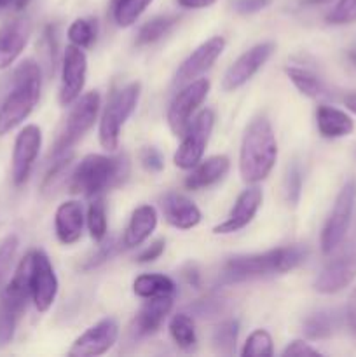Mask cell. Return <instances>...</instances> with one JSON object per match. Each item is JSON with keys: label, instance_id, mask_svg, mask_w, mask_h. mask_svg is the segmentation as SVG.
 Masks as SVG:
<instances>
[{"label": "cell", "instance_id": "obj_1", "mask_svg": "<svg viewBox=\"0 0 356 357\" xmlns=\"http://www.w3.org/2000/svg\"><path fill=\"white\" fill-rule=\"evenodd\" d=\"M307 250L304 246H286L257 255H237L227 260L222 268V282H244L265 275L283 274L293 271L306 261Z\"/></svg>", "mask_w": 356, "mask_h": 357}, {"label": "cell", "instance_id": "obj_2", "mask_svg": "<svg viewBox=\"0 0 356 357\" xmlns=\"http://www.w3.org/2000/svg\"><path fill=\"white\" fill-rule=\"evenodd\" d=\"M278 159V142L271 122L258 117L248 126L239 152V174L246 183H258L271 174Z\"/></svg>", "mask_w": 356, "mask_h": 357}, {"label": "cell", "instance_id": "obj_3", "mask_svg": "<svg viewBox=\"0 0 356 357\" xmlns=\"http://www.w3.org/2000/svg\"><path fill=\"white\" fill-rule=\"evenodd\" d=\"M42 73L34 59H24L16 68L13 87L0 107V136L7 135L34 112L40 98Z\"/></svg>", "mask_w": 356, "mask_h": 357}, {"label": "cell", "instance_id": "obj_4", "mask_svg": "<svg viewBox=\"0 0 356 357\" xmlns=\"http://www.w3.org/2000/svg\"><path fill=\"white\" fill-rule=\"evenodd\" d=\"M129 157H107L91 153L86 155L75 167L70 178V192L94 197L101 192L114 188L126 181L129 174Z\"/></svg>", "mask_w": 356, "mask_h": 357}, {"label": "cell", "instance_id": "obj_5", "mask_svg": "<svg viewBox=\"0 0 356 357\" xmlns=\"http://www.w3.org/2000/svg\"><path fill=\"white\" fill-rule=\"evenodd\" d=\"M31 261H34V253L30 251L20 261L16 274L13 275L0 296V345L2 347L14 338L21 314L27 309L28 300L31 298Z\"/></svg>", "mask_w": 356, "mask_h": 357}, {"label": "cell", "instance_id": "obj_6", "mask_svg": "<svg viewBox=\"0 0 356 357\" xmlns=\"http://www.w3.org/2000/svg\"><path fill=\"white\" fill-rule=\"evenodd\" d=\"M140 89H142L140 82H131L126 87H122L121 91H117L112 96V100L108 101L107 108H105L103 115H101L100 131H98L100 143L105 150L114 152L119 146L121 129L129 119V115L133 114V110L136 108Z\"/></svg>", "mask_w": 356, "mask_h": 357}, {"label": "cell", "instance_id": "obj_7", "mask_svg": "<svg viewBox=\"0 0 356 357\" xmlns=\"http://www.w3.org/2000/svg\"><path fill=\"white\" fill-rule=\"evenodd\" d=\"M98 110H100V94L96 91H91V93L84 94L82 98H77V103L73 105L72 112L66 119L65 128H63L61 135L58 136L51 150L52 159L72 150V146L93 128L98 117Z\"/></svg>", "mask_w": 356, "mask_h": 357}, {"label": "cell", "instance_id": "obj_8", "mask_svg": "<svg viewBox=\"0 0 356 357\" xmlns=\"http://www.w3.org/2000/svg\"><path fill=\"white\" fill-rule=\"evenodd\" d=\"M213 124H215V114L208 108L195 115L194 121H191V124L185 129L184 139L175 153V166L180 169H192L201 162L209 135L213 131Z\"/></svg>", "mask_w": 356, "mask_h": 357}, {"label": "cell", "instance_id": "obj_9", "mask_svg": "<svg viewBox=\"0 0 356 357\" xmlns=\"http://www.w3.org/2000/svg\"><path fill=\"white\" fill-rule=\"evenodd\" d=\"M355 199H356V183L355 181H348L339 192L337 199H335L334 209H332L330 216H328L327 223L321 232V251L325 255L332 253L341 246L344 241L346 234H348L349 223H351L353 209H355Z\"/></svg>", "mask_w": 356, "mask_h": 357}, {"label": "cell", "instance_id": "obj_10", "mask_svg": "<svg viewBox=\"0 0 356 357\" xmlns=\"http://www.w3.org/2000/svg\"><path fill=\"white\" fill-rule=\"evenodd\" d=\"M209 93V80L195 79L173 98L168 108V124L175 136H184L185 129L191 124V117L195 108L206 100Z\"/></svg>", "mask_w": 356, "mask_h": 357}, {"label": "cell", "instance_id": "obj_11", "mask_svg": "<svg viewBox=\"0 0 356 357\" xmlns=\"http://www.w3.org/2000/svg\"><path fill=\"white\" fill-rule=\"evenodd\" d=\"M356 279V244H349L337 257L325 265L318 279L314 281V289L323 295H334L348 288Z\"/></svg>", "mask_w": 356, "mask_h": 357}, {"label": "cell", "instance_id": "obj_12", "mask_svg": "<svg viewBox=\"0 0 356 357\" xmlns=\"http://www.w3.org/2000/svg\"><path fill=\"white\" fill-rule=\"evenodd\" d=\"M274 49V42H262V44L253 45V47L248 49L246 52H243V54L229 66V70H227L225 75H223L222 89L234 91L239 89L241 86H244V84H246L248 80L267 63V59L271 58Z\"/></svg>", "mask_w": 356, "mask_h": 357}, {"label": "cell", "instance_id": "obj_13", "mask_svg": "<svg viewBox=\"0 0 356 357\" xmlns=\"http://www.w3.org/2000/svg\"><path fill=\"white\" fill-rule=\"evenodd\" d=\"M34 253V261H31V300L38 312H47L54 303L56 295H58V278L54 274L51 261L47 255L42 251H31Z\"/></svg>", "mask_w": 356, "mask_h": 357}, {"label": "cell", "instance_id": "obj_14", "mask_svg": "<svg viewBox=\"0 0 356 357\" xmlns=\"http://www.w3.org/2000/svg\"><path fill=\"white\" fill-rule=\"evenodd\" d=\"M42 146V131L38 126H24L16 136L13 150V181L14 185H23L28 180L37 160L38 152Z\"/></svg>", "mask_w": 356, "mask_h": 357}, {"label": "cell", "instance_id": "obj_15", "mask_svg": "<svg viewBox=\"0 0 356 357\" xmlns=\"http://www.w3.org/2000/svg\"><path fill=\"white\" fill-rule=\"evenodd\" d=\"M87 58L82 47L68 45L63 54L61 86H59V103L72 105L80 96L86 84Z\"/></svg>", "mask_w": 356, "mask_h": 357}, {"label": "cell", "instance_id": "obj_16", "mask_svg": "<svg viewBox=\"0 0 356 357\" xmlns=\"http://www.w3.org/2000/svg\"><path fill=\"white\" fill-rule=\"evenodd\" d=\"M119 337V326L114 319L107 317L84 331L75 342L68 354L73 357L101 356L110 351Z\"/></svg>", "mask_w": 356, "mask_h": 357}, {"label": "cell", "instance_id": "obj_17", "mask_svg": "<svg viewBox=\"0 0 356 357\" xmlns=\"http://www.w3.org/2000/svg\"><path fill=\"white\" fill-rule=\"evenodd\" d=\"M225 49V38L223 37H212L206 42H202L187 59L180 65L177 72V84H187L191 80L198 79L201 73L212 68L213 63L222 56Z\"/></svg>", "mask_w": 356, "mask_h": 357}, {"label": "cell", "instance_id": "obj_18", "mask_svg": "<svg viewBox=\"0 0 356 357\" xmlns=\"http://www.w3.org/2000/svg\"><path fill=\"white\" fill-rule=\"evenodd\" d=\"M262 199H264V195H262V190L258 187H251L241 192L230 215L227 216L225 222L216 225L213 232L225 236V234H234L237 230L244 229L246 225H250L251 220L257 215L258 208H260Z\"/></svg>", "mask_w": 356, "mask_h": 357}, {"label": "cell", "instance_id": "obj_19", "mask_svg": "<svg viewBox=\"0 0 356 357\" xmlns=\"http://www.w3.org/2000/svg\"><path fill=\"white\" fill-rule=\"evenodd\" d=\"M31 24L27 17H17L0 28V70L9 68L27 47Z\"/></svg>", "mask_w": 356, "mask_h": 357}, {"label": "cell", "instance_id": "obj_20", "mask_svg": "<svg viewBox=\"0 0 356 357\" xmlns=\"http://www.w3.org/2000/svg\"><path fill=\"white\" fill-rule=\"evenodd\" d=\"M163 213L166 222L173 225L175 229L180 230L194 229L201 222V211H199L198 206L188 197L181 194H175V192L164 195Z\"/></svg>", "mask_w": 356, "mask_h": 357}, {"label": "cell", "instance_id": "obj_21", "mask_svg": "<svg viewBox=\"0 0 356 357\" xmlns=\"http://www.w3.org/2000/svg\"><path fill=\"white\" fill-rule=\"evenodd\" d=\"M54 229L59 243L73 244L80 239L84 229V211L79 201H66L56 209Z\"/></svg>", "mask_w": 356, "mask_h": 357}, {"label": "cell", "instance_id": "obj_22", "mask_svg": "<svg viewBox=\"0 0 356 357\" xmlns=\"http://www.w3.org/2000/svg\"><path fill=\"white\" fill-rule=\"evenodd\" d=\"M173 307V296H156L147 298V302L140 307L135 317V331L140 337L154 335L161 328L163 321L170 314Z\"/></svg>", "mask_w": 356, "mask_h": 357}, {"label": "cell", "instance_id": "obj_23", "mask_svg": "<svg viewBox=\"0 0 356 357\" xmlns=\"http://www.w3.org/2000/svg\"><path fill=\"white\" fill-rule=\"evenodd\" d=\"M229 166L230 162L225 155H213L201 160L198 166L192 167V173L185 178V187L188 190H202L206 187H212L229 173Z\"/></svg>", "mask_w": 356, "mask_h": 357}, {"label": "cell", "instance_id": "obj_24", "mask_svg": "<svg viewBox=\"0 0 356 357\" xmlns=\"http://www.w3.org/2000/svg\"><path fill=\"white\" fill-rule=\"evenodd\" d=\"M157 227V211L152 206L145 204L140 206L133 211L131 220L128 223V229L124 232V239H122V244H124L128 250L131 248L140 246L142 243H145L150 237V234L156 230Z\"/></svg>", "mask_w": 356, "mask_h": 357}, {"label": "cell", "instance_id": "obj_25", "mask_svg": "<svg viewBox=\"0 0 356 357\" xmlns=\"http://www.w3.org/2000/svg\"><path fill=\"white\" fill-rule=\"evenodd\" d=\"M316 126L318 131L323 138H344V136L351 135L355 124H353V119L349 117L346 112L339 110V108L327 107V105H321L316 110Z\"/></svg>", "mask_w": 356, "mask_h": 357}, {"label": "cell", "instance_id": "obj_26", "mask_svg": "<svg viewBox=\"0 0 356 357\" xmlns=\"http://www.w3.org/2000/svg\"><path fill=\"white\" fill-rule=\"evenodd\" d=\"M133 291L140 298H156V296H173L177 291L173 279L164 274H143L133 282Z\"/></svg>", "mask_w": 356, "mask_h": 357}, {"label": "cell", "instance_id": "obj_27", "mask_svg": "<svg viewBox=\"0 0 356 357\" xmlns=\"http://www.w3.org/2000/svg\"><path fill=\"white\" fill-rule=\"evenodd\" d=\"M339 326V314L332 312V310H320V312L313 314L304 323V333L311 340H321L327 338L337 330Z\"/></svg>", "mask_w": 356, "mask_h": 357}, {"label": "cell", "instance_id": "obj_28", "mask_svg": "<svg viewBox=\"0 0 356 357\" xmlns=\"http://www.w3.org/2000/svg\"><path fill=\"white\" fill-rule=\"evenodd\" d=\"M154 0H112V13L121 28L131 26Z\"/></svg>", "mask_w": 356, "mask_h": 357}, {"label": "cell", "instance_id": "obj_29", "mask_svg": "<svg viewBox=\"0 0 356 357\" xmlns=\"http://www.w3.org/2000/svg\"><path fill=\"white\" fill-rule=\"evenodd\" d=\"M286 75H288L290 82L297 87L302 94L309 98H321L325 96V86L321 84V80L318 79L314 73H311L309 70L299 68V66H288L285 70Z\"/></svg>", "mask_w": 356, "mask_h": 357}, {"label": "cell", "instance_id": "obj_30", "mask_svg": "<svg viewBox=\"0 0 356 357\" xmlns=\"http://www.w3.org/2000/svg\"><path fill=\"white\" fill-rule=\"evenodd\" d=\"M170 335L173 338L175 344L180 349H192L198 342L195 337V328L194 321L187 316V314H177L171 317L170 321Z\"/></svg>", "mask_w": 356, "mask_h": 357}, {"label": "cell", "instance_id": "obj_31", "mask_svg": "<svg viewBox=\"0 0 356 357\" xmlns=\"http://www.w3.org/2000/svg\"><path fill=\"white\" fill-rule=\"evenodd\" d=\"M237 335H239V323L236 319H227L223 323H220L218 326L213 331V347L216 349V352L223 356H230L236 347Z\"/></svg>", "mask_w": 356, "mask_h": 357}, {"label": "cell", "instance_id": "obj_32", "mask_svg": "<svg viewBox=\"0 0 356 357\" xmlns=\"http://www.w3.org/2000/svg\"><path fill=\"white\" fill-rule=\"evenodd\" d=\"M175 23H177V17L175 16L152 17V20L147 21V23L140 28L138 35H136V44L145 45L159 40L161 37H164V35L173 28Z\"/></svg>", "mask_w": 356, "mask_h": 357}, {"label": "cell", "instance_id": "obj_33", "mask_svg": "<svg viewBox=\"0 0 356 357\" xmlns=\"http://www.w3.org/2000/svg\"><path fill=\"white\" fill-rule=\"evenodd\" d=\"M87 229H89L91 239L96 243H101L107 236V211H105L101 197L94 199L87 209Z\"/></svg>", "mask_w": 356, "mask_h": 357}, {"label": "cell", "instance_id": "obj_34", "mask_svg": "<svg viewBox=\"0 0 356 357\" xmlns=\"http://www.w3.org/2000/svg\"><path fill=\"white\" fill-rule=\"evenodd\" d=\"M274 354L272 349V338L265 330H255L248 337L241 356L243 357H271Z\"/></svg>", "mask_w": 356, "mask_h": 357}, {"label": "cell", "instance_id": "obj_35", "mask_svg": "<svg viewBox=\"0 0 356 357\" xmlns=\"http://www.w3.org/2000/svg\"><path fill=\"white\" fill-rule=\"evenodd\" d=\"M68 38L77 47H89L96 38V26L91 20H75L68 28Z\"/></svg>", "mask_w": 356, "mask_h": 357}, {"label": "cell", "instance_id": "obj_36", "mask_svg": "<svg viewBox=\"0 0 356 357\" xmlns=\"http://www.w3.org/2000/svg\"><path fill=\"white\" fill-rule=\"evenodd\" d=\"M327 21L332 24H348L356 21V0H339L328 13Z\"/></svg>", "mask_w": 356, "mask_h": 357}, {"label": "cell", "instance_id": "obj_37", "mask_svg": "<svg viewBox=\"0 0 356 357\" xmlns=\"http://www.w3.org/2000/svg\"><path fill=\"white\" fill-rule=\"evenodd\" d=\"M17 250V237L9 236L3 239V243L0 244V284H2L3 278L9 272L10 264L14 260V255Z\"/></svg>", "mask_w": 356, "mask_h": 357}, {"label": "cell", "instance_id": "obj_38", "mask_svg": "<svg viewBox=\"0 0 356 357\" xmlns=\"http://www.w3.org/2000/svg\"><path fill=\"white\" fill-rule=\"evenodd\" d=\"M140 162L150 173H156V171H161L164 167V159L161 155V152L154 146H145V149L140 152Z\"/></svg>", "mask_w": 356, "mask_h": 357}, {"label": "cell", "instance_id": "obj_39", "mask_svg": "<svg viewBox=\"0 0 356 357\" xmlns=\"http://www.w3.org/2000/svg\"><path fill=\"white\" fill-rule=\"evenodd\" d=\"M300 188H302V176H300L299 167L293 166L288 171V178H286V195H288V201L293 206L299 202L300 197Z\"/></svg>", "mask_w": 356, "mask_h": 357}, {"label": "cell", "instance_id": "obj_40", "mask_svg": "<svg viewBox=\"0 0 356 357\" xmlns=\"http://www.w3.org/2000/svg\"><path fill=\"white\" fill-rule=\"evenodd\" d=\"M271 6V0H234L232 7L239 14H255Z\"/></svg>", "mask_w": 356, "mask_h": 357}, {"label": "cell", "instance_id": "obj_41", "mask_svg": "<svg viewBox=\"0 0 356 357\" xmlns=\"http://www.w3.org/2000/svg\"><path fill=\"white\" fill-rule=\"evenodd\" d=\"M115 251H117V244H115V241H108L107 244L100 246V250H98L96 253L93 255V258H91V260L87 261L86 267H84V268L98 267V265H101V264H103V261H107L108 258L114 257Z\"/></svg>", "mask_w": 356, "mask_h": 357}, {"label": "cell", "instance_id": "obj_42", "mask_svg": "<svg viewBox=\"0 0 356 357\" xmlns=\"http://www.w3.org/2000/svg\"><path fill=\"white\" fill-rule=\"evenodd\" d=\"M164 246H166V243H164L163 239L154 241L150 246H147L145 250L136 257V261H140V264H150V261L157 260V258L164 253Z\"/></svg>", "mask_w": 356, "mask_h": 357}, {"label": "cell", "instance_id": "obj_43", "mask_svg": "<svg viewBox=\"0 0 356 357\" xmlns=\"http://www.w3.org/2000/svg\"><path fill=\"white\" fill-rule=\"evenodd\" d=\"M281 356L288 357V356H321V352L318 349L311 347L307 342L304 340H293L285 351L281 352Z\"/></svg>", "mask_w": 356, "mask_h": 357}, {"label": "cell", "instance_id": "obj_44", "mask_svg": "<svg viewBox=\"0 0 356 357\" xmlns=\"http://www.w3.org/2000/svg\"><path fill=\"white\" fill-rule=\"evenodd\" d=\"M216 0H178V3L185 9H202V7L213 6Z\"/></svg>", "mask_w": 356, "mask_h": 357}, {"label": "cell", "instance_id": "obj_45", "mask_svg": "<svg viewBox=\"0 0 356 357\" xmlns=\"http://www.w3.org/2000/svg\"><path fill=\"white\" fill-rule=\"evenodd\" d=\"M344 105H346V107H348V110H351L353 114L356 115V93L355 94H349V96H346Z\"/></svg>", "mask_w": 356, "mask_h": 357}, {"label": "cell", "instance_id": "obj_46", "mask_svg": "<svg viewBox=\"0 0 356 357\" xmlns=\"http://www.w3.org/2000/svg\"><path fill=\"white\" fill-rule=\"evenodd\" d=\"M28 3H30V0H14V6H16V9H24Z\"/></svg>", "mask_w": 356, "mask_h": 357}, {"label": "cell", "instance_id": "obj_47", "mask_svg": "<svg viewBox=\"0 0 356 357\" xmlns=\"http://www.w3.org/2000/svg\"><path fill=\"white\" fill-rule=\"evenodd\" d=\"M330 0H304V3H327Z\"/></svg>", "mask_w": 356, "mask_h": 357}, {"label": "cell", "instance_id": "obj_48", "mask_svg": "<svg viewBox=\"0 0 356 357\" xmlns=\"http://www.w3.org/2000/svg\"><path fill=\"white\" fill-rule=\"evenodd\" d=\"M10 2H14V0H0V7H7Z\"/></svg>", "mask_w": 356, "mask_h": 357}]
</instances>
